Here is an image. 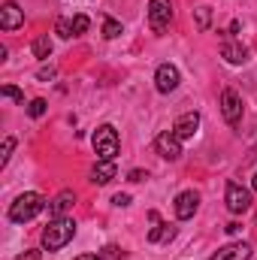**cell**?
Segmentation results:
<instances>
[{
    "label": "cell",
    "mask_w": 257,
    "mask_h": 260,
    "mask_svg": "<svg viewBox=\"0 0 257 260\" xmlns=\"http://www.w3.org/2000/svg\"><path fill=\"white\" fill-rule=\"evenodd\" d=\"M15 260H40V251H24V254H18Z\"/></svg>",
    "instance_id": "26"
},
{
    "label": "cell",
    "mask_w": 257,
    "mask_h": 260,
    "mask_svg": "<svg viewBox=\"0 0 257 260\" xmlns=\"http://www.w3.org/2000/svg\"><path fill=\"white\" fill-rule=\"evenodd\" d=\"M12 148H15V139H12V136H6V139H3V151H0V167H6V164H9Z\"/></svg>",
    "instance_id": "22"
},
{
    "label": "cell",
    "mask_w": 257,
    "mask_h": 260,
    "mask_svg": "<svg viewBox=\"0 0 257 260\" xmlns=\"http://www.w3.org/2000/svg\"><path fill=\"white\" fill-rule=\"evenodd\" d=\"M251 257V245L248 242H230V245H224V248H218L212 260H248Z\"/></svg>",
    "instance_id": "10"
},
{
    "label": "cell",
    "mask_w": 257,
    "mask_h": 260,
    "mask_svg": "<svg viewBox=\"0 0 257 260\" xmlns=\"http://www.w3.org/2000/svg\"><path fill=\"white\" fill-rule=\"evenodd\" d=\"M224 230H227V233H230V236H236V233H239V230H242V227H239V224H236V221H233V224H227V227H224Z\"/></svg>",
    "instance_id": "28"
},
{
    "label": "cell",
    "mask_w": 257,
    "mask_h": 260,
    "mask_svg": "<svg viewBox=\"0 0 257 260\" xmlns=\"http://www.w3.org/2000/svg\"><path fill=\"white\" fill-rule=\"evenodd\" d=\"M173 236H176V227L173 224H160L157 221V227L148 230V242H170Z\"/></svg>",
    "instance_id": "16"
},
{
    "label": "cell",
    "mask_w": 257,
    "mask_h": 260,
    "mask_svg": "<svg viewBox=\"0 0 257 260\" xmlns=\"http://www.w3.org/2000/svg\"><path fill=\"white\" fill-rule=\"evenodd\" d=\"M221 115H224L227 124H239V118H242V100L233 88L221 91Z\"/></svg>",
    "instance_id": "6"
},
{
    "label": "cell",
    "mask_w": 257,
    "mask_h": 260,
    "mask_svg": "<svg viewBox=\"0 0 257 260\" xmlns=\"http://www.w3.org/2000/svg\"><path fill=\"white\" fill-rule=\"evenodd\" d=\"M52 76H55V70H52V67H49V70H40V79H52Z\"/></svg>",
    "instance_id": "29"
},
{
    "label": "cell",
    "mask_w": 257,
    "mask_h": 260,
    "mask_svg": "<svg viewBox=\"0 0 257 260\" xmlns=\"http://www.w3.org/2000/svg\"><path fill=\"white\" fill-rule=\"evenodd\" d=\"M179 82H182V76H179V70L173 64H160L154 70V88L160 91V94H170V91H176L179 88Z\"/></svg>",
    "instance_id": "8"
},
{
    "label": "cell",
    "mask_w": 257,
    "mask_h": 260,
    "mask_svg": "<svg viewBox=\"0 0 257 260\" xmlns=\"http://www.w3.org/2000/svg\"><path fill=\"white\" fill-rule=\"evenodd\" d=\"M197 127H200V112H185V115L176 118L173 133H176L179 139H191L194 133H197Z\"/></svg>",
    "instance_id": "12"
},
{
    "label": "cell",
    "mask_w": 257,
    "mask_h": 260,
    "mask_svg": "<svg viewBox=\"0 0 257 260\" xmlns=\"http://www.w3.org/2000/svg\"><path fill=\"white\" fill-rule=\"evenodd\" d=\"M73 203H76V194L73 191H61V194L49 203V215L52 218H67V212L73 209Z\"/></svg>",
    "instance_id": "13"
},
{
    "label": "cell",
    "mask_w": 257,
    "mask_h": 260,
    "mask_svg": "<svg viewBox=\"0 0 257 260\" xmlns=\"http://www.w3.org/2000/svg\"><path fill=\"white\" fill-rule=\"evenodd\" d=\"M127 179H130V182H142V179H145V173H142V170H130Z\"/></svg>",
    "instance_id": "25"
},
{
    "label": "cell",
    "mask_w": 257,
    "mask_h": 260,
    "mask_svg": "<svg viewBox=\"0 0 257 260\" xmlns=\"http://www.w3.org/2000/svg\"><path fill=\"white\" fill-rule=\"evenodd\" d=\"M115 179V160H97V167L91 170V182L94 185H109Z\"/></svg>",
    "instance_id": "14"
},
{
    "label": "cell",
    "mask_w": 257,
    "mask_h": 260,
    "mask_svg": "<svg viewBox=\"0 0 257 260\" xmlns=\"http://www.w3.org/2000/svg\"><path fill=\"white\" fill-rule=\"evenodd\" d=\"M73 236H76V221H70V218H55V221L43 230V248H46V251H61Z\"/></svg>",
    "instance_id": "2"
},
{
    "label": "cell",
    "mask_w": 257,
    "mask_h": 260,
    "mask_svg": "<svg viewBox=\"0 0 257 260\" xmlns=\"http://www.w3.org/2000/svg\"><path fill=\"white\" fill-rule=\"evenodd\" d=\"M43 209H46V200L37 194V191H27V194L15 197V203L9 206V221H12V224H27V221H34Z\"/></svg>",
    "instance_id": "1"
},
{
    "label": "cell",
    "mask_w": 257,
    "mask_h": 260,
    "mask_svg": "<svg viewBox=\"0 0 257 260\" xmlns=\"http://www.w3.org/2000/svg\"><path fill=\"white\" fill-rule=\"evenodd\" d=\"M91 142H94V151H97L100 160H115V154H118V148H121L118 130L112 127V124H100V127L94 130Z\"/></svg>",
    "instance_id": "3"
},
{
    "label": "cell",
    "mask_w": 257,
    "mask_h": 260,
    "mask_svg": "<svg viewBox=\"0 0 257 260\" xmlns=\"http://www.w3.org/2000/svg\"><path fill=\"white\" fill-rule=\"evenodd\" d=\"M112 203H115V206H127L130 197H127V194H115V200H112Z\"/></svg>",
    "instance_id": "27"
},
{
    "label": "cell",
    "mask_w": 257,
    "mask_h": 260,
    "mask_svg": "<svg viewBox=\"0 0 257 260\" xmlns=\"http://www.w3.org/2000/svg\"><path fill=\"white\" fill-rule=\"evenodd\" d=\"M55 30H58V37H61V40L76 37V34H73V21H67V18H58V21H55Z\"/></svg>",
    "instance_id": "20"
},
{
    "label": "cell",
    "mask_w": 257,
    "mask_h": 260,
    "mask_svg": "<svg viewBox=\"0 0 257 260\" xmlns=\"http://www.w3.org/2000/svg\"><path fill=\"white\" fill-rule=\"evenodd\" d=\"M251 188H254V191H257V173H254V179H251Z\"/></svg>",
    "instance_id": "31"
},
{
    "label": "cell",
    "mask_w": 257,
    "mask_h": 260,
    "mask_svg": "<svg viewBox=\"0 0 257 260\" xmlns=\"http://www.w3.org/2000/svg\"><path fill=\"white\" fill-rule=\"evenodd\" d=\"M221 55H224V61L227 64H245L248 61V49L242 46V43H224V49H221Z\"/></svg>",
    "instance_id": "15"
},
{
    "label": "cell",
    "mask_w": 257,
    "mask_h": 260,
    "mask_svg": "<svg viewBox=\"0 0 257 260\" xmlns=\"http://www.w3.org/2000/svg\"><path fill=\"white\" fill-rule=\"evenodd\" d=\"M224 200H227V209H230L233 215H242V212L251 209V194H248L242 185H236V182H227V194H224Z\"/></svg>",
    "instance_id": "5"
},
{
    "label": "cell",
    "mask_w": 257,
    "mask_h": 260,
    "mask_svg": "<svg viewBox=\"0 0 257 260\" xmlns=\"http://www.w3.org/2000/svg\"><path fill=\"white\" fill-rule=\"evenodd\" d=\"M103 37H106V40L121 37V21H115V18H103Z\"/></svg>",
    "instance_id": "18"
},
{
    "label": "cell",
    "mask_w": 257,
    "mask_h": 260,
    "mask_svg": "<svg viewBox=\"0 0 257 260\" xmlns=\"http://www.w3.org/2000/svg\"><path fill=\"white\" fill-rule=\"evenodd\" d=\"M0 94H3V97H9V100H15V103H21V106H24V94H21V91H18V88H15V85H3V88H0Z\"/></svg>",
    "instance_id": "21"
},
{
    "label": "cell",
    "mask_w": 257,
    "mask_h": 260,
    "mask_svg": "<svg viewBox=\"0 0 257 260\" xmlns=\"http://www.w3.org/2000/svg\"><path fill=\"white\" fill-rule=\"evenodd\" d=\"M24 24V9L18 6V3H3V9H0V27L3 30H18Z\"/></svg>",
    "instance_id": "9"
},
{
    "label": "cell",
    "mask_w": 257,
    "mask_h": 260,
    "mask_svg": "<svg viewBox=\"0 0 257 260\" xmlns=\"http://www.w3.org/2000/svg\"><path fill=\"white\" fill-rule=\"evenodd\" d=\"M209 15H212V9H209V6H200V9H197V24H200V27H209Z\"/></svg>",
    "instance_id": "24"
},
{
    "label": "cell",
    "mask_w": 257,
    "mask_h": 260,
    "mask_svg": "<svg viewBox=\"0 0 257 260\" xmlns=\"http://www.w3.org/2000/svg\"><path fill=\"white\" fill-rule=\"evenodd\" d=\"M73 260H100L97 254H79V257H73Z\"/></svg>",
    "instance_id": "30"
},
{
    "label": "cell",
    "mask_w": 257,
    "mask_h": 260,
    "mask_svg": "<svg viewBox=\"0 0 257 260\" xmlns=\"http://www.w3.org/2000/svg\"><path fill=\"white\" fill-rule=\"evenodd\" d=\"M46 109H49V103H46L43 97H37V100H30V103H27V115H30V118H43V115H46Z\"/></svg>",
    "instance_id": "19"
},
{
    "label": "cell",
    "mask_w": 257,
    "mask_h": 260,
    "mask_svg": "<svg viewBox=\"0 0 257 260\" xmlns=\"http://www.w3.org/2000/svg\"><path fill=\"white\" fill-rule=\"evenodd\" d=\"M173 21V3L170 0H151L148 3V24L154 34H164Z\"/></svg>",
    "instance_id": "4"
},
{
    "label": "cell",
    "mask_w": 257,
    "mask_h": 260,
    "mask_svg": "<svg viewBox=\"0 0 257 260\" xmlns=\"http://www.w3.org/2000/svg\"><path fill=\"white\" fill-rule=\"evenodd\" d=\"M197 206H200V197L194 194V191H182V194L176 197V218H179V221L194 218Z\"/></svg>",
    "instance_id": "11"
},
{
    "label": "cell",
    "mask_w": 257,
    "mask_h": 260,
    "mask_svg": "<svg viewBox=\"0 0 257 260\" xmlns=\"http://www.w3.org/2000/svg\"><path fill=\"white\" fill-rule=\"evenodd\" d=\"M49 55H52V40H49V34H43V37L34 40V58L37 61H49Z\"/></svg>",
    "instance_id": "17"
},
{
    "label": "cell",
    "mask_w": 257,
    "mask_h": 260,
    "mask_svg": "<svg viewBox=\"0 0 257 260\" xmlns=\"http://www.w3.org/2000/svg\"><path fill=\"white\" fill-rule=\"evenodd\" d=\"M154 151L167 160H179L182 157V139L173 133V130H164L157 139H154Z\"/></svg>",
    "instance_id": "7"
},
{
    "label": "cell",
    "mask_w": 257,
    "mask_h": 260,
    "mask_svg": "<svg viewBox=\"0 0 257 260\" xmlns=\"http://www.w3.org/2000/svg\"><path fill=\"white\" fill-rule=\"evenodd\" d=\"M88 24H91V18L88 15H73V34L79 37V34H85L88 30Z\"/></svg>",
    "instance_id": "23"
}]
</instances>
